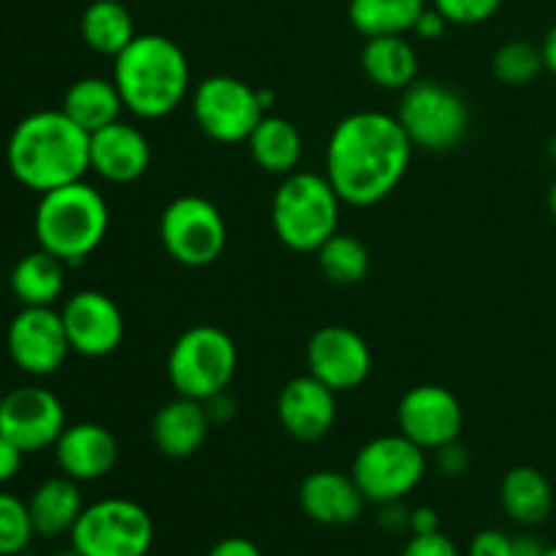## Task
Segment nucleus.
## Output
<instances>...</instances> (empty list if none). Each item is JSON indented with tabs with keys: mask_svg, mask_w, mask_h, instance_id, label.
I'll list each match as a JSON object with an SVG mask.
<instances>
[{
	"mask_svg": "<svg viewBox=\"0 0 556 556\" xmlns=\"http://www.w3.org/2000/svg\"><path fill=\"white\" fill-rule=\"evenodd\" d=\"M500 503L510 521L521 527H535L552 516L554 489L541 470L521 465L508 470V476L503 478Z\"/></svg>",
	"mask_w": 556,
	"mask_h": 556,
	"instance_id": "obj_26",
	"label": "nucleus"
},
{
	"mask_svg": "<svg viewBox=\"0 0 556 556\" xmlns=\"http://www.w3.org/2000/svg\"><path fill=\"white\" fill-rule=\"evenodd\" d=\"M510 541L514 535L500 530H481L467 546V556H510Z\"/></svg>",
	"mask_w": 556,
	"mask_h": 556,
	"instance_id": "obj_36",
	"label": "nucleus"
},
{
	"mask_svg": "<svg viewBox=\"0 0 556 556\" xmlns=\"http://www.w3.org/2000/svg\"><path fill=\"white\" fill-rule=\"evenodd\" d=\"M277 418L293 440L318 443L337 421V391L315 375H299L277 396Z\"/></svg>",
	"mask_w": 556,
	"mask_h": 556,
	"instance_id": "obj_17",
	"label": "nucleus"
},
{
	"mask_svg": "<svg viewBox=\"0 0 556 556\" xmlns=\"http://www.w3.org/2000/svg\"><path fill=\"white\" fill-rule=\"evenodd\" d=\"M52 556H81V554L76 552L74 546H71V548H63V552H58V554H52Z\"/></svg>",
	"mask_w": 556,
	"mask_h": 556,
	"instance_id": "obj_48",
	"label": "nucleus"
},
{
	"mask_svg": "<svg viewBox=\"0 0 556 556\" xmlns=\"http://www.w3.org/2000/svg\"><path fill=\"white\" fill-rule=\"evenodd\" d=\"M5 348L16 367L30 378H47L65 364L71 351L63 315L54 307H22L5 331Z\"/></svg>",
	"mask_w": 556,
	"mask_h": 556,
	"instance_id": "obj_12",
	"label": "nucleus"
},
{
	"mask_svg": "<svg viewBox=\"0 0 556 556\" xmlns=\"http://www.w3.org/2000/svg\"><path fill=\"white\" fill-rule=\"evenodd\" d=\"M157 233L163 250L190 269L215 264L228 242L226 217L204 195H177L168 201L161 212Z\"/></svg>",
	"mask_w": 556,
	"mask_h": 556,
	"instance_id": "obj_10",
	"label": "nucleus"
},
{
	"mask_svg": "<svg viewBox=\"0 0 556 556\" xmlns=\"http://www.w3.org/2000/svg\"><path fill=\"white\" fill-rule=\"evenodd\" d=\"M400 556H462L456 543L443 532H432V535H413L405 543Z\"/></svg>",
	"mask_w": 556,
	"mask_h": 556,
	"instance_id": "obj_34",
	"label": "nucleus"
},
{
	"mask_svg": "<svg viewBox=\"0 0 556 556\" xmlns=\"http://www.w3.org/2000/svg\"><path fill=\"white\" fill-rule=\"evenodd\" d=\"M309 375L329 389L353 391L372 372V351L358 331L348 326H324L307 342Z\"/></svg>",
	"mask_w": 556,
	"mask_h": 556,
	"instance_id": "obj_16",
	"label": "nucleus"
},
{
	"mask_svg": "<svg viewBox=\"0 0 556 556\" xmlns=\"http://www.w3.org/2000/svg\"><path fill=\"white\" fill-rule=\"evenodd\" d=\"M68 538L81 556H147L155 543V521L134 500L106 497L85 505Z\"/></svg>",
	"mask_w": 556,
	"mask_h": 556,
	"instance_id": "obj_7",
	"label": "nucleus"
},
{
	"mask_svg": "<svg viewBox=\"0 0 556 556\" xmlns=\"http://www.w3.org/2000/svg\"><path fill=\"white\" fill-rule=\"evenodd\" d=\"M33 521L27 503L9 492H0V556H16L30 546Z\"/></svg>",
	"mask_w": 556,
	"mask_h": 556,
	"instance_id": "obj_32",
	"label": "nucleus"
},
{
	"mask_svg": "<svg viewBox=\"0 0 556 556\" xmlns=\"http://www.w3.org/2000/svg\"><path fill=\"white\" fill-rule=\"evenodd\" d=\"M0 402H3V391H0Z\"/></svg>",
	"mask_w": 556,
	"mask_h": 556,
	"instance_id": "obj_50",
	"label": "nucleus"
},
{
	"mask_svg": "<svg viewBox=\"0 0 556 556\" xmlns=\"http://www.w3.org/2000/svg\"><path fill=\"white\" fill-rule=\"evenodd\" d=\"M63 326L71 351L85 358H103L119 348L125 337L123 309L103 291H76L65 299Z\"/></svg>",
	"mask_w": 556,
	"mask_h": 556,
	"instance_id": "obj_15",
	"label": "nucleus"
},
{
	"mask_svg": "<svg viewBox=\"0 0 556 556\" xmlns=\"http://www.w3.org/2000/svg\"><path fill=\"white\" fill-rule=\"evenodd\" d=\"M543 552L546 548L532 535H514V541H510V556H543Z\"/></svg>",
	"mask_w": 556,
	"mask_h": 556,
	"instance_id": "obj_43",
	"label": "nucleus"
},
{
	"mask_svg": "<svg viewBox=\"0 0 556 556\" xmlns=\"http://www.w3.org/2000/svg\"><path fill=\"white\" fill-rule=\"evenodd\" d=\"M79 30L81 41L92 52L106 54V58H117L139 36L128 5H123L119 0H92L81 14Z\"/></svg>",
	"mask_w": 556,
	"mask_h": 556,
	"instance_id": "obj_28",
	"label": "nucleus"
},
{
	"mask_svg": "<svg viewBox=\"0 0 556 556\" xmlns=\"http://www.w3.org/2000/svg\"><path fill=\"white\" fill-rule=\"evenodd\" d=\"M239 367L237 342L223 329L201 324L177 337L168 351L166 372L179 396L206 402L231 386Z\"/></svg>",
	"mask_w": 556,
	"mask_h": 556,
	"instance_id": "obj_6",
	"label": "nucleus"
},
{
	"mask_svg": "<svg viewBox=\"0 0 556 556\" xmlns=\"http://www.w3.org/2000/svg\"><path fill=\"white\" fill-rule=\"evenodd\" d=\"M342 199L326 174L293 172L271 199V228L288 250L318 253L340 231Z\"/></svg>",
	"mask_w": 556,
	"mask_h": 556,
	"instance_id": "obj_5",
	"label": "nucleus"
},
{
	"mask_svg": "<svg viewBox=\"0 0 556 556\" xmlns=\"http://www.w3.org/2000/svg\"><path fill=\"white\" fill-rule=\"evenodd\" d=\"M38 248L76 266L96 253L109 233V204L101 190L79 182L63 185L41 195L33 217Z\"/></svg>",
	"mask_w": 556,
	"mask_h": 556,
	"instance_id": "obj_4",
	"label": "nucleus"
},
{
	"mask_svg": "<svg viewBox=\"0 0 556 556\" xmlns=\"http://www.w3.org/2000/svg\"><path fill=\"white\" fill-rule=\"evenodd\" d=\"M52 448L60 472L79 483L109 476L119 459L117 438L106 427L92 421L65 427Z\"/></svg>",
	"mask_w": 556,
	"mask_h": 556,
	"instance_id": "obj_19",
	"label": "nucleus"
},
{
	"mask_svg": "<svg viewBox=\"0 0 556 556\" xmlns=\"http://www.w3.org/2000/svg\"><path fill=\"white\" fill-rule=\"evenodd\" d=\"M362 68L383 90H407L418 79V54L405 36L367 38Z\"/></svg>",
	"mask_w": 556,
	"mask_h": 556,
	"instance_id": "obj_27",
	"label": "nucleus"
},
{
	"mask_svg": "<svg viewBox=\"0 0 556 556\" xmlns=\"http://www.w3.org/2000/svg\"><path fill=\"white\" fill-rule=\"evenodd\" d=\"M63 109L81 130L96 134V130L106 128V125L123 119L125 103L119 96L114 79H103V76H81L74 85L65 90Z\"/></svg>",
	"mask_w": 556,
	"mask_h": 556,
	"instance_id": "obj_23",
	"label": "nucleus"
},
{
	"mask_svg": "<svg viewBox=\"0 0 556 556\" xmlns=\"http://www.w3.org/2000/svg\"><path fill=\"white\" fill-rule=\"evenodd\" d=\"M193 117L210 139L220 144L248 141L255 125L264 119L266 109L258 90L248 81L228 74L206 76L193 90Z\"/></svg>",
	"mask_w": 556,
	"mask_h": 556,
	"instance_id": "obj_11",
	"label": "nucleus"
},
{
	"mask_svg": "<svg viewBox=\"0 0 556 556\" xmlns=\"http://www.w3.org/2000/svg\"><path fill=\"white\" fill-rule=\"evenodd\" d=\"M367 503L383 505L405 500L427 476V451L405 434H380L358 448L351 467Z\"/></svg>",
	"mask_w": 556,
	"mask_h": 556,
	"instance_id": "obj_9",
	"label": "nucleus"
},
{
	"mask_svg": "<svg viewBox=\"0 0 556 556\" xmlns=\"http://www.w3.org/2000/svg\"><path fill=\"white\" fill-rule=\"evenodd\" d=\"M5 161L16 182L43 195L85 179L90 172V134L63 109L33 112L11 130Z\"/></svg>",
	"mask_w": 556,
	"mask_h": 556,
	"instance_id": "obj_2",
	"label": "nucleus"
},
{
	"mask_svg": "<svg viewBox=\"0 0 556 556\" xmlns=\"http://www.w3.org/2000/svg\"><path fill=\"white\" fill-rule=\"evenodd\" d=\"M451 22L445 20L443 14H440L438 9H424L421 16L416 20V27H413V33H416L418 38H424V41H438V38L445 36V30H448Z\"/></svg>",
	"mask_w": 556,
	"mask_h": 556,
	"instance_id": "obj_39",
	"label": "nucleus"
},
{
	"mask_svg": "<svg viewBox=\"0 0 556 556\" xmlns=\"http://www.w3.org/2000/svg\"><path fill=\"white\" fill-rule=\"evenodd\" d=\"M299 505L315 525L348 527L362 519L367 497L353 476L340 470H315L299 486Z\"/></svg>",
	"mask_w": 556,
	"mask_h": 556,
	"instance_id": "obj_20",
	"label": "nucleus"
},
{
	"mask_svg": "<svg viewBox=\"0 0 556 556\" xmlns=\"http://www.w3.org/2000/svg\"><path fill=\"white\" fill-rule=\"evenodd\" d=\"M451 25H481L500 11L503 0H432Z\"/></svg>",
	"mask_w": 556,
	"mask_h": 556,
	"instance_id": "obj_33",
	"label": "nucleus"
},
{
	"mask_svg": "<svg viewBox=\"0 0 556 556\" xmlns=\"http://www.w3.org/2000/svg\"><path fill=\"white\" fill-rule=\"evenodd\" d=\"M65 266L43 248L22 255L11 269V293L22 307H54L65 291Z\"/></svg>",
	"mask_w": 556,
	"mask_h": 556,
	"instance_id": "obj_25",
	"label": "nucleus"
},
{
	"mask_svg": "<svg viewBox=\"0 0 556 556\" xmlns=\"http://www.w3.org/2000/svg\"><path fill=\"white\" fill-rule=\"evenodd\" d=\"M318 266L337 286H356L369 271V250L353 233L337 231L334 237L320 244Z\"/></svg>",
	"mask_w": 556,
	"mask_h": 556,
	"instance_id": "obj_30",
	"label": "nucleus"
},
{
	"mask_svg": "<svg viewBox=\"0 0 556 556\" xmlns=\"http://www.w3.org/2000/svg\"><path fill=\"white\" fill-rule=\"evenodd\" d=\"M114 85L139 119H163L190 96V63L177 41L141 33L114 58Z\"/></svg>",
	"mask_w": 556,
	"mask_h": 556,
	"instance_id": "obj_3",
	"label": "nucleus"
},
{
	"mask_svg": "<svg viewBox=\"0 0 556 556\" xmlns=\"http://www.w3.org/2000/svg\"><path fill=\"white\" fill-rule=\"evenodd\" d=\"M546 152H548V157H552V163L556 166V134L552 136V139H548V144H546Z\"/></svg>",
	"mask_w": 556,
	"mask_h": 556,
	"instance_id": "obj_47",
	"label": "nucleus"
},
{
	"mask_svg": "<svg viewBox=\"0 0 556 556\" xmlns=\"http://www.w3.org/2000/svg\"><path fill=\"white\" fill-rule=\"evenodd\" d=\"M492 71L503 85L525 87L546 71L541 47L530 41H508L494 52Z\"/></svg>",
	"mask_w": 556,
	"mask_h": 556,
	"instance_id": "obj_31",
	"label": "nucleus"
},
{
	"mask_svg": "<svg viewBox=\"0 0 556 556\" xmlns=\"http://www.w3.org/2000/svg\"><path fill=\"white\" fill-rule=\"evenodd\" d=\"M258 98H261V103H264V109H269L271 103H275V92L266 90V87H258Z\"/></svg>",
	"mask_w": 556,
	"mask_h": 556,
	"instance_id": "obj_45",
	"label": "nucleus"
},
{
	"mask_svg": "<svg viewBox=\"0 0 556 556\" xmlns=\"http://www.w3.org/2000/svg\"><path fill=\"white\" fill-rule=\"evenodd\" d=\"M22 456H25V451L16 443H11L5 434H0V486L20 476Z\"/></svg>",
	"mask_w": 556,
	"mask_h": 556,
	"instance_id": "obj_38",
	"label": "nucleus"
},
{
	"mask_svg": "<svg viewBox=\"0 0 556 556\" xmlns=\"http://www.w3.org/2000/svg\"><path fill=\"white\" fill-rule=\"evenodd\" d=\"M210 427L204 402L177 394L152 418V443L168 459H188L204 445Z\"/></svg>",
	"mask_w": 556,
	"mask_h": 556,
	"instance_id": "obj_21",
	"label": "nucleus"
},
{
	"mask_svg": "<svg viewBox=\"0 0 556 556\" xmlns=\"http://www.w3.org/2000/svg\"><path fill=\"white\" fill-rule=\"evenodd\" d=\"M206 556H264V552H261L258 543H253L250 538L231 535L217 541L215 546L206 552Z\"/></svg>",
	"mask_w": 556,
	"mask_h": 556,
	"instance_id": "obj_40",
	"label": "nucleus"
},
{
	"mask_svg": "<svg viewBox=\"0 0 556 556\" xmlns=\"http://www.w3.org/2000/svg\"><path fill=\"white\" fill-rule=\"evenodd\" d=\"M248 150L250 157H253L264 172L277 174V177H288V174L299 172V163H302V130H299L288 117L264 114V119H261V123L255 125L253 134H250Z\"/></svg>",
	"mask_w": 556,
	"mask_h": 556,
	"instance_id": "obj_24",
	"label": "nucleus"
},
{
	"mask_svg": "<svg viewBox=\"0 0 556 556\" xmlns=\"http://www.w3.org/2000/svg\"><path fill=\"white\" fill-rule=\"evenodd\" d=\"M434 454H438L434 456V465H438V470L443 472V476L459 478L470 470V454H467V448L459 443V440L443 445V448H438Z\"/></svg>",
	"mask_w": 556,
	"mask_h": 556,
	"instance_id": "obj_35",
	"label": "nucleus"
},
{
	"mask_svg": "<svg viewBox=\"0 0 556 556\" xmlns=\"http://www.w3.org/2000/svg\"><path fill=\"white\" fill-rule=\"evenodd\" d=\"M396 424L400 432L424 451H438L459 440L465 413L454 391L438 383H421L400 400Z\"/></svg>",
	"mask_w": 556,
	"mask_h": 556,
	"instance_id": "obj_14",
	"label": "nucleus"
},
{
	"mask_svg": "<svg viewBox=\"0 0 556 556\" xmlns=\"http://www.w3.org/2000/svg\"><path fill=\"white\" fill-rule=\"evenodd\" d=\"M396 119L413 147L427 152H448L467 136L470 106L454 87L434 79H416L407 90H402Z\"/></svg>",
	"mask_w": 556,
	"mask_h": 556,
	"instance_id": "obj_8",
	"label": "nucleus"
},
{
	"mask_svg": "<svg viewBox=\"0 0 556 556\" xmlns=\"http://www.w3.org/2000/svg\"><path fill=\"white\" fill-rule=\"evenodd\" d=\"M152 163V147L144 130L125 119L90 134V168L114 185H130L147 174Z\"/></svg>",
	"mask_w": 556,
	"mask_h": 556,
	"instance_id": "obj_18",
	"label": "nucleus"
},
{
	"mask_svg": "<svg viewBox=\"0 0 556 556\" xmlns=\"http://www.w3.org/2000/svg\"><path fill=\"white\" fill-rule=\"evenodd\" d=\"M65 407L58 394L43 386H20L0 402V434L20 445L25 454L52 448L63 429Z\"/></svg>",
	"mask_w": 556,
	"mask_h": 556,
	"instance_id": "obj_13",
	"label": "nucleus"
},
{
	"mask_svg": "<svg viewBox=\"0 0 556 556\" xmlns=\"http://www.w3.org/2000/svg\"><path fill=\"white\" fill-rule=\"evenodd\" d=\"M413 150L396 114L353 112L331 130L324 174L342 204L375 206L400 188Z\"/></svg>",
	"mask_w": 556,
	"mask_h": 556,
	"instance_id": "obj_1",
	"label": "nucleus"
},
{
	"mask_svg": "<svg viewBox=\"0 0 556 556\" xmlns=\"http://www.w3.org/2000/svg\"><path fill=\"white\" fill-rule=\"evenodd\" d=\"M541 52H543V63H546V71H552L556 76V25L546 33V38H543Z\"/></svg>",
	"mask_w": 556,
	"mask_h": 556,
	"instance_id": "obj_44",
	"label": "nucleus"
},
{
	"mask_svg": "<svg viewBox=\"0 0 556 556\" xmlns=\"http://www.w3.org/2000/svg\"><path fill=\"white\" fill-rule=\"evenodd\" d=\"M548 212H552V217L556 220V179L552 182V188H548Z\"/></svg>",
	"mask_w": 556,
	"mask_h": 556,
	"instance_id": "obj_46",
	"label": "nucleus"
},
{
	"mask_svg": "<svg viewBox=\"0 0 556 556\" xmlns=\"http://www.w3.org/2000/svg\"><path fill=\"white\" fill-rule=\"evenodd\" d=\"M427 9L424 0H351L348 16L364 38L405 36Z\"/></svg>",
	"mask_w": 556,
	"mask_h": 556,
	"instance_id": "obj_29",
	"label": "nucleus"
},
{
	"mask_svg": "<svg viewBox=\"0 0 556 556\" xmlns=\"http://www.w3.org/2000/svg\"><path fill=\"white\" fill-rule=\"evenodd\" d=\"M410 510L405 505V500H394V503L378 505V527L389 535H402V532H410Z\"/></svg>",
	"mask_w": 556,
	"mask_h": 556,
	"instance_id": "obj_37",
	"label": "nucleus"
},
{
	"mask_svg": "<svg viewBox=\"0 0 556 556\" xmlns=\"http://www.w3.org/2000/svg\"><path fill=\"white\" fill-rule=\"evenodd\" d=\"M543 556H556V546H552V548H546V552H543Z\"/></svg>",
	"mask_w": 556,
	"mask_h": 556,
	"instance_id": "obj_49",
	"label": "nucleus"
},
{
	"mask_svg": "<svg viewBox=\"0 0 556 556\" xmlns=\"http://www.w3.org/2000/svg\"><path fill=\"white\" fill-rule=\"evenodd\" d=\"M30 521L36 535L41 538H60L71 535L74 525L79 521L85 510V497H81L79 481L68 476L47 478L41 486L27 500Z\"/></svg>",
	"mask_w": 556,
	"mask_h": 556,
	"instance_id": "obj_22",
	"label": "nucleus"
},
{
	"mask_svg": "<svg viewBox=\"0 0 556 556\" xmlns=\"http://www.w3.org/2000/svg\"><path fill=\"white\" fill-rule=\"evenodd\" d=\"M410 532L413 535H432L440 532V516L438 510L429 508V505H418L410 510Z\"/></svg>",
	"mask_w": 556,
	"mask_h": 556,
	"instance_id": "obj_41",
	"label": "nucleus"
},
{
	"mask_svg": "<svg viewBox=\"0 0 556 556\" xmlns=\"http://www.w3.org/2000/svg\"><path fill=\"white\" fill-rule=\"evenodd\" d=\"M204 407L212 424H228L233 416H237V405H233V400L228 396V391L210 396V400L204 402Z\"/></svg>",
	"mask_w": 556,
	"mask_h": 556,
	"instance_id": "obj_42",
	"label": "nucleus"
}]
</instances>
